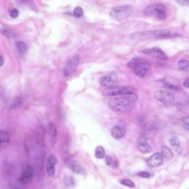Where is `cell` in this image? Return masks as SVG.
Returning a JSON list of instances; mask_svg holds the SVG:
<instances>
[{"mask_svg": "<svg viewBox=\"0 0 189 189\" xmlns=\"http://www.w3.org/2000/svg\"><path fill=\"white\" fill-rule=\"evenodd\" d=\"M135 88L131 86H125V87H122L120 95L121 96H126L129 94L135 93Z\"/></svg>", "mask_w": 189, "mask_h": 189, "instance_id": "22", "label": "cell"}, {"mask_svg": "<svg viewBox=\"0 0 189 189\" xmlns=\"http://www.w3.org/2000/svg\"><path fill=\"white\" fill-rule=\"evenodd\" d=\"M155 38V30L144 32H136L131 36V38L133 40H147Z\"/></svg>", "mask_w": 189, "mask_h": 189, "instance_id": "14", "label": "cell"}, {"mask_svg": "<svg viewBox=\"0 0 189 189\" xmlns=\"http://www.w3.org/2000/svg\"><path fill=\"white\" fill-rule=\"evenodd\" d=\"M170 34V31L168 29H159L155 30V38L166 37Z\"/></svg>", "mask_w": 189, "mask_h": 189, "instance_id": "21", "label": "cell"}, {"mask_svg": "<svg viewBox=\"0 0 189 189\" xmlns=\"http://www.w3.org/2000/svg\"><path fill=\"white\" fill-rule=\"evenodd\" d=\"M64 182H65V184L67 186H70L72 184H74V180L72 178H70V177H67L66 178L64 179Z\"/></svg>", "mask_w": 189, "mask_h": 189, "instance_id": "32", "label": "cell"}, {"mask_svg": "<svg viewBox=\"0 0 189 189\" xmlns=\"http://www.w3.org/2000/svg\"><path fill=\"white\" fill-rule=\"evenodd\" d=\"M183 85L185 88H189V78H187L184 80Z\"/></svg>", "mask_w": 189, "mask_h": 189, "instance_id": "37", "label": "cell"}, {"mask_svg": "<svg viewBox=\"0 0 189 189\" xmlns=\"http://www.w3.org/2000/svg\"><path fill=\"white\" fill-rule=\"evenodd\" d=\"M163 158L167 160H170L173 157V154L170 149L168 147L163 146L161 152Z\"/></svg>", "mask_w": 189, "mask_h": 189, "instance_id": "20", "label": "cell"}, {"mask_svg": "<svg viewBox=\"0 0 189 189\" xmlns=\"http://www.w3.org/2000/svg\"><path fill=\"white\" fill-rule=\"evenodd\" d=\"M10 140V135L7 131H0V141L1 149L5 148L8 145Z\"/></svg>", "mask_w": 189, "mask_h": 189, "instance_id": "18", "label": "cell"}, {"mask_svg": "<svg viewBox=\"0 0 189 189\" xmlns=\"http://www.w3.org/2000/svg\"><path fill=\"white\" fill-rule=\"evenodd\" d=\"M57 163V159L54 155H50L46 162V170L48 175L51 178H54L56 174L55 166Z\"/></svg>", "mask_w": 189, "mask_h": 189, "instance_id": "12", "label": "cell"}, {"mask_svg": "<svg viewBox=\"0 0 189 189\" xmlns=\"http://www.w3.org/2000/svg\"><path fill=\"white\" fill-rule=\"evenodd\" d=\"M166 124L164 122L160 120H152L144 124L142 127L143 130L145 131L160 130L164 128Z\"/></svg>", "mask_w": 189, "mask_h": 189, "instance_id": "8", "label": "cell"}, {"mask_svg": "<svg viewBox=\"0 0 189 189\" xmlns=\"http://www.w3.org/2000/svg\"><path fill=\"white\" fill-rule=\"evenodd\" d=\"M137 148L142 153H148L152 152V150L151 145L148 143L147 136L144 134H141L139 137Z\"/></svg>", "mask_w": 189, "mask_h": 189, "instance_id": "5", "label": "cell"}, {"mask_svg": "<svg viewBox=\"0 0 189 189\" xmlns=\"http://www.w3.org/2000/svg\"><path fill=\"white\" fill-rule=\"evenodd\" d=\"M48 129L49 134L53 138H56L57 135V131L55 126L53 123L50 122L48 124Z\"/></svg>", "mask_w": 189, "mask_h": 189, "instance_id": "27", "label": "cell"}, {"mask_svg": "<svg viewBox=\"0 0 189 189\" xmlns=\"http://www.w3.org/2000/svg\"><path fill=\"white\" fill-rule=\"evenodd\" d=\"M84 14V11L83 10V8L80 7H76L73 10V15H75V17H81L83 16Z\"/></svg>", "mask_w": 189, "mask_h": 189, "instance_id": "29", "label": "cell"}, {"mask_svg": "<svg viewBox=\"0 0 189 189\" xmlns=\"http://www.w3.org/2000/svg\"><path fill=\"white\" fill-rule=\"evenodd\" d=\"M120 182L121 184L125 187H129L131 188H134L135 187L133 182L129 179H122Z\"/></svg>", "mask_w": 189, "mask_h": 189, "instance_id": "28", "label": "cell"}, {"mask_svg": "<svg viewBox=\"0 0 189 189\" xmlns=\"http://www.w3.org/2000/svg\"><path fill=\"white\" fill-rule=\"evenodd\" d=\"M117 82V75L114 73H111L109 75H104L99 80V83L102 87L105 88H110L115 86Z\"/></svg>", "mask_w": 189, "mask_h": 189, "instance_id": "6", "label": "cell"}, {"mask_svg": "<svg viewBox=\"0 0 189 189\" xmlns=\"http://www.w3.org/2000/svg\"><path fill=\"white\" fill-rule=\"evenodd\" d=\"M176 3L178 5L183 6H189V0H178L176 1Z\"/></svg>", "mask_w": 189, "mask_h": 189, "instance_id": "31", "label": "cell"}, {"mask_svg": "<svg viewBox=\"0 0 189 189\" xmlns=\"http://www.w3.org/2000/svg\"><path fill=\"white\" fill-rule=\"evenodd\" d=\"M68 167L71 170L75 173L79 174V175H83L85 173V170L83 168L75 162H70L68 164Z\"/></svg>", "mask_w": 189, "mask_h": 189, "instance_id": "19", "label": "cell"}, {"mask_svg": "<svg viewBox=\"0 0 189 189\" xmlns=\"http://www.w3.org/2000/svg\"><path fill=\"white\" fill-rule=\"evenodd\" d=\"M16 48L17 51L21 54H24L27 49L26 44L22 41H19L16 43Z\"/></svg>", "mask_w": 189, "mask_h": 189, "instance_id": "24", "label": "cell"}, {"mask_svg": "<svg viewBox=\"0 0 189 189\" xmlns=\"http://www.w3.org/2000/svg\"><path fill=\"white\" fill-rule=\"evenodd\" d=\"M105 162H106V164L107 165H111L112 162V159L110 157L107 156L105 157Z\"/></svg>", "mask_w": 189, "mask_h": 189, "instance_id": "36", "label": "cell"}, {"mask_svg": "<svg viewBox=\"0 0 189 189\" xmlns=\"http://www.w3.org/2000/svg\"><path fill=\"white\" fill-rule=\"evenodd\" d=\"M19 15V11L17 8H13L10 12V16L12 19H16Z\"/></svg>", "mask_w": 189, "mask_h": 189, "instance_id": "30", "label": "cell"}, {"mask_svg": "<svg viewBox=\"0 0 189 189\" xmlns=\"http://www.w3.org/2000/svg\"><path fill=\"white\" fill-rule=\"evenodd\" d=\"M150 68V64L147 62H141L134 69V73L139 77H145L149 72Z\"/></svg>", "mask_w": 189, "mask_h": 189, "instance_id": "9", "label": "cell"}, {"mask_svg": "<svg viewBox=\"0 0 189 189\" xmlns=\"http://www.w3.org/2000/svg\"><path fill=\"white\" fill-rule=\"evenodd\" d=\"M122 87L114 86L110 88H105L103 94L105 96H116L120 95Z\"/></svg>", "mask_w": 189, "mask_h": 189, "instance_id": "17", "label": "cell"}, {"mask_svg": "<svg viewBox=\"0 0 189 189\" xmlns=\"http://www.w3.org/2000/svg\"><path fill=\"white\" fill-rule=\"evenodd\" d=\"M183 122L184 125L185 126V127L189 129V117L184 118L183 119Z\"/></svg>", "mask_w": 189, "mask_h": 189, "instance_id": "35", "label": "cell"}, {"mask_svg": "<svg viewBox=\"0 0 189 189\" xmlns=\"http://www.w3.org/2000/svg\"></svg>", "mask_w": 189, "mask_h": 189, "instance_id": "39", "label": "cell"}, {"mask_svg": "<svg viewBox=\"0 0 189 189\" xmlns=\"http://www.w3.org/2000/svg\"><path fill=\"white\" fill-rule=\"evenodd\" d=\"M169 142L176 152L178 155H181L182 153V148L178 138L175 135H172L170 136Z\"/></svg>", "mask_w": 189, "mask_h": 189, "instance_id": "16", "label": "cell"}, {"mask_svg": "<svg viewBox=\"0 0 189 189\" xmlns=\"http://www.w3.org/2000/svg\"><path fill=\"white\" fill-rule=\"evenodd\" d=\"M139 176H140L141 178H148L150 177V174L148 173V172H145V171H143L141 172L138 174Z\"/></svg>", "mask_w": 189, "mask_h": 189, "instance_id": "34", "label": "cell"}, {"mask_svg": "<svg viewBox=\"0 0 189 189\" xmlns=\"http://www.w3.org/2000/svg\"><path fill=\"white\" fill-rule=\"evenodd\" d=\"M133 11V6L130 5L117 6L111 9L110 16L115 21H120L131 16Z\"/></svg>", "mask_w": 189, "mask_h": 189, "instance_id": "2", "label": "cell"}, {"mask_svg": "<svg viewBox=\"0 0 189 189\" xmlns=\"http://www.w3.org/2000/svg\"><path fill=\"white\" fill-rule=\"evenodd\" d=\"M125 131L126 130L124 127L121 125H117L112 128L111 134L114 138L120 139L125 135Z\"/></svg>", "mask_w": 189, "mask_h": 189, "instance_id": "15", "label": "cell"}, {"mask_svg": "<svg viewBox=\"0 0 189 189\" xmlns=\"http://www.w3.org/2000/svg\"><path fill=\"white\" fill-rule=\"evenodd\" d=\"M108 105L109 108L113 111L122 113L131 110L133 107V103L122 96L120 97L110 99L108 101Z\"/></svg>", "mask_w": 189, "mask_h": 189, "instance_id": "1", "label": "cell"}, {"mask_svg": "<svg viewBox=\"0 0 189 189\" xmlns=\"http://www.w3.org/2000/svg\"><path fill=\"white\" fill-rule=\"evenodd\" d=\"M0 59H1V64H0V66H2L3 63V58L2 56H1Z\"/></svg>", "mask_w": 189, "mask_h": 189, "instance_id": "38", "label": "cell"}, {"mask_svg": "<svg viewBox=\"0 0 189 189\" xmlns=\"http://www.w3.org/2000/svg\"><path fill=\"white\" fill-rule=\"evenodd\" d=\"M105 152L104 148L101 146H98L95 150V157L99 159H101L105 157Z\"/></svg>", "mask_w": 189, "mask_h": 189, "instance_id": "23", "label": "cell"}, {"mask_svg": "<svg viewBox=\"0 0 189 189\" xmlns=\"http://www.w3.org/2000/svg\"><path fill=\"white\" fill-rule=\"evenodd\" d=\"M33 176V170L31 166H28L19 177V181L22 184H27L32 181Z\"/></svg>", "mask_w": 189, "mask_h": 189, "instance_id": "11", "label": "cell"}, {"mask_svg": "<svg viewBox=\"0 0 189 189\" xmlns=\"http://www.w3.org/2000/svg\"><path fill=\"white\" fill-rule=\"evenodd\" d=\"M142 61L140 59L138 58H134L132 59H131L130 61L128 62V66L129 68L134 69L140 63H141Z\"/></svg>", "mask_w": 189, "mask_h": 189, "instance_id": "26", "label": "cell"}, {"mask_svg": "<svg viewBox=\"0 0 189 189\" xmlns=\"http://www.w3.org/2000/svg\"><path fill=\"white\" fill-rule=\"evenodd\" d=\"M155 99L164 105L165 107H171L174 102V96L169 91L159 90L154 93Z\"/></svg>", "mask_w": 189, "mask_h": 189, "instance_id": "3", "label": "cell"}, {"mask_svg": "<svg viewBox=\"0 0 189 189\" xmlns=\"http://www.w3.org/2000/svg\"><path fill=\"white\" fill-rule=\"evenodd\" d=\"M178 66L181 70H186L189 68V61L184 59H180L178 63Z\"/></svg>", "mask_w": 189, "mask_h": 189, "instance_id": "25", "label": "cell"}, {"mask_svg": "<svg viewBox=\"0 0 189 189\" xmlns=\"http://www.w3.org/2000/svg\"><path fill=\"white\" fill-rule=\"evenodd\" d=\"M80 61V57L79 55H75L72 57L68 61L66 65L63 68V74L65 76L68 77L74 71L77 67Z\"/></svg>", "mask_w": 189, "mask_h": 189, "instance_id": "4", "label": "cell"}, {"mask_svg": "<svg viewBox=\"0 0 189 189\" xmlns=\"http://www.w3.org/2000/svg\"><path fill=\"white\" fill-rule=\"evenodd\" d=\"M145 119V118L144 115H140L138 117L136 118V123H138V124H141L143 122H144Z\"/></svg>", "mask_w": 189, "mask_h": 189, "instance_id": "33", "label": "cell"}, {"mask_svg": "<svg viewBox=\"0 0 189 189\" xmlns=\"http://www.w3.org/2000/svg\"><path fill=\"white\" fill-rule=\"evenodd\" d=\"M143 53L147 56L152 58L165 60L168 59V56L159 48H152L146 49L143 51Z\"/></svg>", "mask_w": 189, "mask_h": 189, "instance_id": "7", "label": "cell"}, {"mask_svg": "<svg viewBox=\"0 0 189 189\" xmlns=\"http://www.w3.org/2000/svg\"><path fill=\"white\" fill-rule=\"evenodd\" d=\"M163 157L159 152L152 155L147 160V164L151 168H157L162 164Z\"/></svg>", "mask_w": 189, "mask_h": 189, "instance_id": "13", "label": "cell"}, {"mask_svg": "<svg viewBox=\"0 0 189 189\" xmlns=\"http://www.w3.org/2000/svg\"><path fill=\"white\" fill-rule=\"evenodd\" d=\"M157 19L162 21L166 19V7L161 3L154 4L153 15Z\"/></svg>", "mask_w": 189, "mask_h": 189, "instance_id": "10", "label": "cell"}]
</instances>
